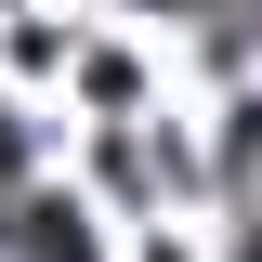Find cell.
I'll return each instance as SVG.
<instances>
[{
  "mask_svg": "<svg viewBox=\"0 0 262 262\" xmlns=\"http://www.w3.org/2000/svg\"><path fill=\"white\" fill-rule=\"evenodd\" d=\"M13 249H27V262H92V236L66 223V210H27V236H13Z\"/></svg>",
  "mask_w": 262,
  "mask_h": 262,
  "instance_id": "1",
  "label": "cell"
},
{
  "mask_svg": "<svg viewBox=\"0 0 262 262\" xmlns=\"http://www.w3.org/2000/svg\"><path fill=\"white\" fill-rule=\"evenodd\" d=\"M13 158H27V144H13V118H0V184H13Z\"/></svg>",
  "mask_w": 262,
  "mask_h": 262,
  "instance_id": "2",
  "label": "cell"
},
{
  "mask_svg": "<svg viewBox=\"0 0 262 262\" xmlns=\"http://www.w3.org/2000/svg\"><path fill=\"white\" fill-rule=\"evenodd\" d=\"M249 262H262V223H249Z\"/></svg>",
  "mask_w": 262,
  "mask_h": 262,
  "instance_id": "3",
  "label": "cell"
}]
</instances>
